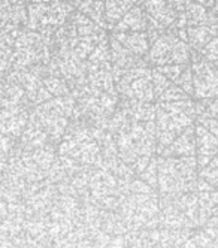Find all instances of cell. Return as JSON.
Wrapping results in <instances>:
<instances>
[{
    "label": "cell",
    "mask_w": 218,
    "mask_h": 248,
    "mask_svg": "<svg viewBox=\"0 0 218 248\" xmlns=\"http://www.w3.org/2000/svg\"><path fill=\"white\" fill-rule=\"evenodd\" d=\"M197 121L196 100L156 102V127L160 148L169 147L173 140Z\"/></svg>",
    "instance_id": "cell-1"
},
{
    "label": "cell",
    "mask_w": 218,
    "mask_h": 248,
    "mask_svg": "<svg viewBox=\"0 0 218 248\" xmlns=\"http://www.w3.org/2000/svg\"><path fill=\"white\" fill-rule=\"evenodd\" d=\"M114 136H115V142L120 148V153L125 160H132V158L143 154L150 155V153L154 151L157 142L156 120L138 121L125 115L124 124Z\"/></svg>",
    "instance_id": "cell-2"
},
{
    "label": "cell",
    "mask_w": 218,
    "mask_h": 248,
    "mask_svg": "<svg viewBox=\"0 0 218 248\" xmlns=\"http://www.w3.org/2000/svg\"><path fill=\"white\" fill-rule=\"evenodd\" d=\"M77 108V99L69 96L52 97L41 105L33 106L31 114L39 121L49 140H59L69 129Z\"/></svg>",
    "instance_id": "cell-3"
},
{
    "label": "cell",
    "mask_w": 218,
    "mask_h": 248,
    "mask_svg": "<svg viewBox=\"0 0 218 248\" xmlns=\"http://www.w3.org/2000/svg\"><path fill=\"white\" fill-rule=\"evenodd\" d=\"M51 59V36L30 29H24L14 46L11 70H21L38 64H48Z\"/></svg>",
    "instance_id": "cell-4"
},
{
    "label": "cell",
    "mask_w": 218,
    "mask_h": 248,
    "mask_svg": "<svg viewBox=\"0 0 218 248\" xmlns=\"http://www.w3.org/2000/svg\"><path fill=\"white\" fill-rule=\"evenodd\" d=\"M77 11L66 0H52L48 3H29L27 29L52 36Z\"/></svg>",
    "instance_id": "cell-5"
},
{
    "label": "cell",
    "mask_w": 218,
    "mask_h": 248,
    "mask_svg": "<svg viewBox=\"0 0 218 248\" xmlns=\"http://www.w3.org/2000/svg\"><path fill=\"white\" fill-rule=\"evenodd\" d=\"M193 59V49L187 41L179 38L169 29L151 42L148 52V63L154 67L166 64H190Z\"/></svg>",
    "instance_id": "cell-6"
},
{
    "label": "cell",
    "mask_w": 218,
    "mask_h": 248,
    "mask_svg": "<svg viewBox=\"0 0 218 248\" xmlns=\"http://www.w3.org/2000/svg\"><path fill=\"white\" fill-rule=\"evenodd\" d=\"M115 87L121 99L156 103L153 69L148 66H139L129 70L115 82Z\"/></svg>",
    "instance_id": "cell-7"
},
{
    "label": "cell",
    "mask_w": 218,
    "mask_h": 248,
    "mask_svg": "<svg viewBox=\"0 0 218 248\" xmlns=\"http://www.w3.org/2000/svg\"><path fill=\"white\" fill-rule=\"evenodd\" d=\"M193 75H194V99L218 97V62L203 59L193 51Z\"/></svg>",
    "instance_id": "cell-8"
},
{
    "label": "cell",
    "mask_w": 218,
    "mask_h": 248,
    "mask_svg": "<svg viewBox=\"0 0 218 248\" xmlns=\"http://www.w3.org/2000/svg\"><path fill=\"white\" fill-rule=\"evenodd\" d=\"M163 27L171 29L176 21L187 24L186 0H133Z\"/></svg>",
    "instance_id": "cell-9"
},
{
    "label": "cell",
    "mask_w": 218,
    "mask_h": 248,
    "mask_svg": "<svg viewBox=\"0 0 218 248\" xmlns=\"http://www.w3.org/2000/svg\"><path fill=\"white\" fill-rule=\"evenodd\" d=\"M31 109H33L31 105L5 106V108H2V115H0L2 133L11 138L21 136L29 124Z\"/></svg>",
    "instance_id": "cell-10"
},
{
    "label": "cell",
    "mask_w": 218,
    "mask_h": 248,
    "mask_svg": "<svg viewBox=\"0 0 218 248\" xmlns=\"http://www.w3.org/2000/svg\"><path fill=\"white\" fill-rule=\"evenodd\" d=\"M109 44H111V63H112V72L115 82L125 75L129 70L139 67V66H148L147 59H140L132 51L127 49L123 44H120L114 36L109 34Z\"/></svg>",
    "instance_id": "cell-11"
},
{
    "label": "cell",
    "mask_w": 218,
    "mask_h": 248,
    "mask_svg": "<svg viewBox=\"0 0 218 248\" xmlns=\"http://www.w3.org/2000/svg\"><path fill=\"white\" fill-rule=\"evenodd\" d=\"M0 18H2L0 31L27 29L29 5L27 3H12V5L0 6Z\"/></svg>",
    "instance_id": "cell-12"
},
{
    "label": "cell",
    "mask_w": 218,
    "mask_h": 248,
    "mask_svg": "<svg viewBox=\"0 0 218 248\" xmlns=\"http://www.w3.org/2000/svg\"><path fill=\"white\" fill-rule=\"evenodd\" d=\"M120 44H123L127 49L132 51L140 59H147L151 48V38L148 33L143 31H115L111 33Z\"/></svg>",
    "instance_id": "cell-13"
},
{
    "label": "cell",
    "mask_w": 218,
    "mask_h": 248,
    "mask_svg": "<svg viewBox=\"0 0 218 248\" xmlns=\"http://www.w3.org/2000/svg\"><path fill=\"white\" fill-rule=\"evenodd\" d=\"M196 150L202 165L209 162L218 153V138L199 123H196Z\"/></svg>",
    "instance_id": "cell-14"
},
{
    "label": "cell",
    "mask_w": 218,
    "mask_h": 248,
    "mask_svg": "<svg viewBox=\"0 0 218 248\" xmlns=\"http://www.w3.org/2000/svg\"><path fill=\"white\" fill-rule=\"evenodd\" d=\"M186 16L187 27H218V16L199 3L197 0H186Z\"/></svg>",
    "instance_id": "cell-15"
},
{
    "label": "cell",
    "mask_w": 218,
    "mask_h": 248,
    "mask_svg": "<svg viewBox=\"0 0 218 248\" xmlns=\"http://www.w3.org/2000/svg\"><path fill=\"white\" fill-rule=\"evenodd\" d=\"M218 36V27L201 26V27H187V38L193 51L201 52L212 39Z\"/></svg>",
    "instance_id": "cell-16"
},
{
    "label": "cell",
    "mask_w": 218,
    "mask_h": 248,
    "mask_svg": "<svg viewBox=\"0 0 218 248\" xmlns=\"http://www.w3.org/2000/svg\"><path fill=\"white\" fill-rule=\"evenodd\" d=\"M105 3H106V23L109 31L114 30V27L124 18L125 14L135 6L133 0H105Z\"/></svg>",
    "instance_id": "cell-17"
},
{
    "label": "cell",
    "mask_w": 218,
    "mask_h": 248,
    "mask_svg": "<svg viewBox=\"0 0 218 248\" xmlns=\"http://www.w3.org/2000/svg\"><path fill=\"white\" fill-rule=\"evenodd\" d=\"M165 150H166V153H175L179 155L193 154L196 150V124H193V126H190L187 130H184Z\"/></svg>",
    "instance_id": "cell-18"
},
{
    "label": "cell",
    "mask_w": 218,
    "mask_h": 248,
    "mask_svg": "<svg viewBox=\"0 0 218 248\" xmlns=\"http://www.w3.org/2000/svg\"><path fill=\"white\" fill-rule=\"evenodd\" d=\"M81 14L88 16L90 20L108 30L106 23V3L105 0H84L77 8ZM109 31V30H108Z\"/></svg>",
    "instance_id": "cell-19"
},
{
    "label": "cell",
    "mask_w": 218,
    "mask_h": 248,
    "mask_svg": "<svg viewBox=\"0 0 218 248\" xmlns=\"http://www.w3.org/2000/svg\"><path fill=\"white\" fill-rule=\"evenodd\" d=\"M187 99H193V97L187 94L178 84L172 82L168 87V90H165V93L157 99V102H178V100H187Z\"/></svg>",
    "instance_id": "cell-20"
},
{
    "label": "cell",
    "mask_w": 218,
    "mask_h": 248,
    "mask_svg": "<svg viewBox=\"0 0 218 248\" xmlns=\"http://www.w3.org/2000/svg\"><path fill=\"white\" fill-rule=\"evenodd\" d=\"M153 81H154V92H156V102H157V99L165 93V90H168V87L173 81L163 75L157 67H153Z\"/></svg>",
    "instance_id": "cell-21"
},
{
    "label": "cell",
    "mask_w": 218,
    "mask_h": 248,
    "mask_svg": "<svg viewBox=\"0 0 218 248\" xmlns=\"http://www.w3.org/2000/svg\"><path fill=\"white\" fill-rule=\"evenodd\" d=\"M186 66L187 64H166V66H157V69L165 77H168L171 81L176 82V79L181 77V74L184 72Z\"/></svg>",
    "instance_id": "cell-22"
},
{
    "label": "cell",
    "mask_w": 218,
    "mask_h": 248,
    "mask_svg": "<svg viewBox=\"0 0 218 248\" xmlns=\"http://www.w3.org/2000/svg\"><path fill=\"white\" fill-rule=\"evenodd\" d=\"M196 52V51H194ZM203 59L211 60V62H218V36L212 39L201 52H199Z\"/></svg>",
    "instance_id": "cell-23"
},
{
    "label": "cell",
    "mask_w": 218,
    "mask_h": 248,
    "mask_svg": "<svg viewBox=\"0 0 218 248\" xmlns=\"http://www.w3.org/2000/svg\"><path fill=\"white\" fill-rule=\"evenodd\" d=\"M196 123L203 124L208 130H211L218 138V118H215V117H201V118H197Z\"/></svg>",
    "instance_id": "cell-24"
},
{
    "label": "cell",
    "mask_w": 218,
    "mask_h": 248,
    "mask_svg": "<svg viewBox=\"0 0 218 248\" xmlns=\"http://www.w3.org/2000/svg\"><path fill=\"white\" fill-rule=\"evenodd\" d=\"M12 3H27V0H0V6L12 5ZM29 5V3H27Z\"/></svg>",
    "instance_id": "cell-25"
},
{
    "label": "cell",
    "mask_w": 218,
    "mask_h": 248,
    "mask_svg": "<svg viewBox=\"0 0 218 248\" xmlns=\"http://www.w3.org/2000/svg\"><path fill=\"white\" fill-rule=\"evenodd\" d=\"M52 0H27V3H48Z\"/></svg>",
    "instance_id": "cell-26"
},
{
    "label": "cell",
    "mask_w": 218,
    "mask_h": 248,
    "mask_svg": "<svg viewBox=\"0 0 218 248\" xmlns=\"http://www.w3.org/2000/svg\"><path fill=\"white\" fill-rule=\"evenodd\" d=\"M66 2H69V3L74 5L75 8H78V6H79V3H81V2H84V0H66Z\"/></svg>",
    "instance_id": "cell-27"
}]
</instances>
